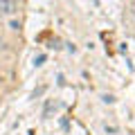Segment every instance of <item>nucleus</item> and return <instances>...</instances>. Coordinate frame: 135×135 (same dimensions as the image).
Returning <instances> with one entry per match:
<instances>
[{
    "instance_id": "2",
    "label": "nucleus",
    "mask_w": 135,
    "mask_h": 135,
    "mask_svg": "<svg viewBox=\"0 0 135 135\" xmlns=\"http://www.w3.org/2000/svg\"><path fill=\"white\" fill-rule=\"evenodd\" d=\"M52 108H56V104H52V101H47V108H45V117H50V113H52Z\"/></svg>"
},
{
    "instance_id": "3",
    "label": "nucleus",
    "mask_w": 135,
    "mask_h": 135,
    "mask_svg": "<svg viewBox=\"0 0 135 135\" xmlns=\"http://www.w3.org/2000/svg\"><path fill=\"white\" fill-rule=\"evenodd\" d=\"M131 11H133V16H135V2H133V5H131Z\"/></svg>"
},
{
    "instance_id": "1",
    "label": "nucleus",
    "mask_w": 135,
    "mask_h": 135,
    "mask_svg": "<svg viewBox=\"0 0 135 135\" xmlns=\"http://www.w3.org/2000/svg\"><path fill=\"white\" fill-rule=\"evenodd\" d=\"M0 11L7 14V16H11L16 11V2H14V0H0Z\"/></svg>"
}]
</instances>
